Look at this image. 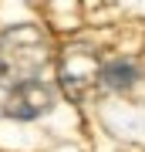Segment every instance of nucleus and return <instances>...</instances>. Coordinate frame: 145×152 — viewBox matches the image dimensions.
Here are the masks:
<instances>
[{
  "mask_svg": "<svg viewBox=\"0 0 145 152\" xmlns=\"http://www.w3.org/2000/svg\"><path fill=\"white\" fill-rule=\"evenodd\" d=\"M138 81V64L128 58H118V61H108L101 64V85L111 88V91H125Z\"/></svg>",
  "mask_w": 145,
  "mask_h": 152,
  "instance_id": "20e7f679",
  "label": "nucleus"
},
{
  "mask_svg": "<svg viewBox=\"0 0 145 152\" xmlns=\"http://www.w3.org/2000/svg\"><path fill=\"white\" fill-rule=\"evenodd\" d=\"M58 78L68 98H85L101 81V58L91 44H68L58 58Z\"/></svg>",
  "mask_w": 145,
  "mask_h": 152,
  "instance_id": "f03ea898",
  "label": "nucleus"
},
{
  "mask_svg": "<svg viewBox=\"0 0 145 152\" xmlns=\"http://www.w3.org/2000/svg\"><path fill=\"white\" fill-rule=\"evenodd\" d=\"M47 34L37 24H14L0 34V88H20L37 81L47 64Z\"/></svg>",
  "mask_w": 145,
  "mask_h": 152,
  "instance_id": "f257e3e1",
  "label": "nucleus"
},
{
  "mask_svg": "<svg viewBox=\"0 0 145 152\" xmlns=\"http://www.w3.org/2000/svg\"><path fill=\"white\" fill-rule=\"evenodd\" d=\"M54 108V88L47 81H27L20 88H14L7 95V105H4V115L7 118H20V122H31V118H41Z\"/></svg>",
  "mask_w": 145,
  "mask_h": 152,
  "instance_id": "7ed1b4c3",
  "label": "nucleus"
}]
</instances>
